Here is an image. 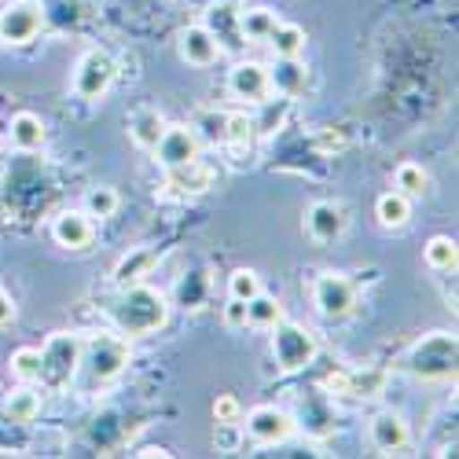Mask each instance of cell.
<instances>
[{
  "mask_svg": "<svg viewBox=\"0 0 459 459\" xmlns=\"http://www.w3.org/2000/svg\"><path fill=\"white\" fill-rule=\"evenodd\" d=\"M247 434L254 445L269 448V445H283L294 434V415L276 408V404H257L247 411Z\"/></svg>",
  "mask_w": 459,
  "mask_h": 459,
  "instance_id": "10",
  "label": "cell"
},
{
  "mask_svg": "<svg viewBox=\"0 0 459 459\" xmlns=\"http://www.w3.org/2000/svg\"><path fill=\"white\" fill-rule=\"evenodd\" d=\"M294 427H301L309 441H327V437H334V430H338V411H334V404H331V394L320 390V386H316V390H301Z\"/></svg>",
  "mask_w": 459,
  "mask_h": 459,
  "instance_id": "7",
  "label": "cell"
},
{
  "mask_svg": "<svg viewBox=\"0 0 459 459\" xmlns=\"http://www.w3.org/2000/svg\"><path fill=\"white\" fill-rule=\"evenodd\" d=\"M346 224H350V217H346V206L342 203L320 199L305 210V232H309L313 243H338L342 232H346Z\"/></svg>",
  "mask_w": 459,
  "mask_h": 459,
  "instance_id": "11",
  "label": "cell"
},
{
  "mask_svg": "<svg viewBox=\"0 0 459 459\" xmlns=\"http://www.w3.org/2000/svg\"><path fill=\"white\" fill-rule=\"evenodd\" d=\"M4 415L12 419V423H33V419L41 415V394H37L30 382H22L19 390L8 394V401H4Z\"/></svg>",
  "mask_w": 459,
  "mask_h": 459,
  "instance_id": "26",
  "label": "cell"
},
{
  "mask_svg": "<svg viewBox=\"0 0 459 459\" xmlns=\"http://www.w3.org/2000/svg\"><path fill=\"white\" fill-rule=\"evenodd\" d=\"M41 26H45V4H37V0H15V4L0 8V41L12 48L30 45L41 33Z\"/></svg>",
  "mask_w": 459,
  "mask_h": 459,
  "instance_id": "9",
  "label": "cell"
},
{
  "mask_svg": "<svg viewBox=\"0 0 459 459\" xmlns=\"http://www.w3.org/2000/svg\"><path fill=\"white\" fill-rule=\"evenodd\" d=\"M118 206H122L118 191L107 187V184L89 187V191H85V203H82V210H85L92 221H107V217H114V213H118Z\"/></svg>",
  "mask_w": 459,
  "mask_h": 459,
  "instance_id": "30",
  "label": "cell"
},
{
  "mask_svg": "<svg viewBox=\"0 0 459 459\" xmlns=\"http://www.w3.org/2000/svg\"><path fill=\"white\" fill-rule=\"evenodd\" d=\"M224 122H228V114H221V110H203L199 122L191 126V129H203V136H206L210 143H224Z\"/></svg>",
  "mask_w": 459,
  "mask_h": 459,
  "instance_id": "37",
  "label": "cell"
},
{
  "mask_svg": "<svg viewBox=\"0 0 459 459\" xmlns=\"http://www.w3.org/2000/svg\"><path fill=\"white\" fill-rule=\"evenodd\" d=\"M136 455H140V459H155V455H162V459H166V455H173V452H169V448H162V445H143Z\"/></svg>",
  "mask_w": 459,
  "mask_h": 459,
  "instance_id": "42",
  "label": "cell"
},
{
  "mask_svg": "<svg viewBox=\"0 0 459 459\" xmlns=\"http://www.w3.org/2000/svg\"><path fill=\"white\" fill-rule=\"evenodd\" d=\"M427 169L423 166H415V162H401L397 166V173H394V187L401 191V195H423V191H427Z\"/></svg>",
  "mask_w": 459,
  "mask_h": 459,
  "instance_id": "33",
  "label": "cell"
},
{
  "mask_svg": "<svg viewBox=\"0 0 459 459\" xmlns=\"http://www.w3.org/2000/svg\"><path fill=\"white\" fill-rule=\"evenodd\" d=\"M155 159H159L162 169H173V166L199 159V133L191 126H166V133L155 143Z\"/></svg>",
  "mask_w": 459,
  "mask_h": 459,
  "instance_id": "12",
  "label": "cell"
},
{
  "mask_svg": "<svg viewBox=\"0 0 459 459\" xmlns=\"http://www.w3.org/2000/svg\"><path fill=\"white\" fill-rule=\"evenodd\" d=\"M159 250L155 247H136L129 250L118 264H114V287H133V283H143L151 273H155V264H159Z\"/></svg>",
  "mask_w": 459,
  "mask_h": 459,
  "instance_id": "21",
  "label": "cell"
},
{
  "mask_svg": "<svg viewBox=\"0 0 459 459\" xmlns=\"http://www.w3.org/2000/svg\"><path fill=\"white\" fill-rule=\"evenodd\" d=\"M213 419H217V423H239V419H243V404H239V397L221 394V397L213 401Z\"/></svg>",
  "mask_w": 459,
  "mask_h": 459,
  "instance_id": "39",
  "label": "cell"
},
{
  "mask_svg": "<svg viewBox=\"0 0 459 459\" xmlns=\"http://www.w3.org/2000/svg\"><path fill=\"white\" fill-rule=\"evenodd\" d=\"M382 390H386V371L382 368L346 371V397H378Z\"/></svg>",
  "mask_w": 459,
  "mask_h": 459,
  "instance_id": "28",
  "label": "cell"
},
{
  "mask_svg": "<svg viewBox=\"0 0 459 459\" xmlns=\"http://www.w3.org/2000/svg\"><path fill=\"white\" fill-rule=\"evenodd\" d=\"M15 298L4 290V287H0V327H8V324H15Z\"/></svg>",
  "mask_w": 459,
  "mask_h": 459,
  "instance_id": "41",
  "label": "cell"
},
{
  "mask_svg": "<svg viewBox=\"0 0 459 459\" xmlns=\"http://www.w3.org/2000/svg\"><path fill=\"white\" fill-rule=\"evenodd\" d=\"M126 364H129V338L126 334H96V338L82 342V360H78L74 382H78L85 394H100L126 371Z\"/></svg>",
  "mask_w": 459,
  "mask_h": 459,
  "instance_id": "2",
  "label": "cell"
},
{
  "mask_svg": "<svg viewBox=\"0 0 459 459\" xmlns=\"http://www.w3.org/2000/svg\"><path fill=\"white\" fill-rule=\"evenodd\" d=\"M375 217H378L382 228H404V224L411 221V199L401 195V191L394 187V191H386V195H378Z\"/></svg>",
  "mask_w": 459,
  "mask_h": 459,
  "instance_id": "27",
  "label": "cell"
},
{
  "mask_svg": "<svg viewBox=\"0 0 459 459\" xmlns=\"http://www.w3.org/2000/svg\"><path fill=\"white\" fill-rule=\"evenodd\" d=\"M408 419L401 415V411H378L375 419H371V427H368V441H371V448L375 452H382V455H394V452H401L404 445H408Z\"/></svg>",
  "mask_w": 459,
  "mask_h": 459,
  "instance_id": "16",
  "label": "cell"
},
{
  "mask_svg": "<svg viewBox=\"0 0 459 459\" xmlns=\"http://www.w3.org/2000/svg\"><path fill=\"white\" fill-rule=\"evenodd\" d=\"M269 45L276 56H301L305 48V30L294 22H276V30L269 33Z\"/></svg>",
  "mask_w": 459,
  "mask_h": 459,
  "instance_id": "32",
  "label": "cell"
},
{
  "mask_svg": "<svg viewBox=\"0 0 459 459\" xmlns=\"http://www.w3.org/2000/svg\"><path fill=\"white\" fill-rule=\"evenodd\" d=\"M254 118H247V114H228V122H224V143L228 147H236V151H243V147H250L254 143Z\"/></svg>",
  "mask_w": 459,
  "mask_h": 459,
  "instance_id": "35",
  "label": "cell"
},
{
  "mask_svg": "<svg viewBox=\"0 0 459 459\" xmlns=\"http://www.w3.org/2000/svg\"><path fill=\"white\" fill-rule=\"evenodd\" d=\"M276 12L273 8H250L239 12V30H243V41H269V33L276 30Z\"/></svg>",
  "mask_w": 459,
  "mask_h": 459,
  "instance_id": "29",
  "label": "cell"
},
{
  "mask_svg": "<svg viewBox=\"0 0 459 459\" xmlns=\"http://www.w3.org/2000/svg\"><path fill=\"white\" fill-rule=\"evenodd\" d=\"M455 357H459V346H455V334L448 331H430L415 342L404 357V371L419 382H448L455 378Z\"/></svg>",
  "mask_w": 459,
  "mask_h": 459,
  "instance_id": "3",
  "label": "cell"
},
{
  "mask_svg": "<svg viewBox=\"0 0 459 459\" xmlns=\"http://www.w3.org/2000/svg\"><path fill=\"white\" fill-rule=\"evenodd\" d=\"M213 445H217V452H224V455L239 452V448H243V430H239V423H217Z\"/></svg>",
  "mask_w": 459,
  "mask_h": 459,
  "instance_id": "38",
  "label": "cell"
},
{
  "mask_svg": "<svg viewBox=\"0 0 459 459\" xmlns=\"http://www.w3.org/2000/svg\"><path fill=\"white\" fill-rule=\"evenodd\" d=\"M110 324L126 338H140V334H155L159 327H166L169 320V298L147 283H133V287H118V298L110 301L107 309Z\"/></svg>",
  "mask_w": 459,
  "mask_h": 459,
  "instance_id": "1",
  "label": "cell"
},
{
  "mask_svg": "<svg viewBox=\"0 0 459 459\" xmlns=\"http://www.w3.org/2000/svg\"><path fill=\"white\" fill-rule=\"evenodd\" d=\"M316 353H320V346H316V334L309 327H301L294 320H280L273 327V360H276L280 375L305 371L316 360Z\"/></svg>",
  "mask_w": 459,
  "mask_h": 459,
  "instance_id": "5",
  "label": "cell"
},
{
  "mask_svg": "<svg viewBox=\"0 0 459 459\" xmlns=\"http://www.w3.org/2000/svg\"><path fill=\"white\" fill-rule=\"evenodd\" d=\"M52 239L63 250H89L96 239V224L85 210H63L52 217Z\"/></svg>",
  "mask_w": 459,
  "mask_h": 459,
  "instance_id": "13",
  "label": "cell"
},
{
  "mask_svg": "<svg viewBox=\"0 0 459 459\" xmlns=\"http://www.w3.org/2000/svg\"><path fill=\"white\" fill-rule=\"evenodd\" d=\"M455 257H459V250H455V239L452 236H434L423 247V261L430 264L434 273H455Z\"/></svg>",
  "mask_w": 459,
  "mask_h": 459,
  "instance_id": "31",
  "label": "cell"
},
{
  "mask_svg": "<svg viewBox=\"0 0 459 459\" xmlns=\"http://www.w3.org/2000/svg\"><path fill=\"white\" fill-rule=\"evenodd\" d=\"M82 342L78 334H52L41 346V371H37V382L48 390H66L74 375H78V360H82Z\"/></svg>",
  "mask_w": 459,
  "mask_h": 459,
  "instance_id": "4",
  "label": "cell"
},
{
  "mask_svg": "<svg viewBox=\"0 0 459 459\" xmlns=\"http://www.w3.org/2000/svg\"><path fill=\"white\" fill-rule=\"evenodd\" d=\"M166 118L155 110V107H140V110H133L129 114V136H133V143L136 147H143V151H155V143H159V136L166 133Z\"/></svg>",
  "mask_w": 459,
  "mask_h": 459,
  "instance_id": "23",
  "label": "cell"
},
{
  "mask_svg": "<svg viewBox=\"0 0 459 459\" xmlns=\"http://www.w3.org/2000/svg\"><path fill=\"white\" fill-rule=\"evenodd\" d=\"M114 78H118V63H114V56L107 48H89L78 59V66H74L70 89H74V96H78L82 103H92V100H100L114 85Z\"/></svg>",
  "mask_w": 459,
  "mask_h": 459,
  "instance_id": "6",
  "label": "cell"
},
{
  "mask_svg": "<svg viewBox=\"0 0 459 459\" xmlns=\"http://www.w3.org/2000/svg\"><path fill=\"white\" fill-rule=\"evenodd\" d=\"M280 320H283V305H280V298H273V294L257 290V294L247 301V327L273 331Z\"/></svg>",
  "mask_w": 459,
  "mask_h": 459,
  "instance_id": "25",
  "label": "cell"
},
{
  "mask_svg": "<svg viewBox=\"0 0 459 459\" xmlns=\"http://www.w3.org/2000/svg\"><path fill=\"white\" fill-rule=\"evenodd\" d=\"M269 89L276 96L298 100L305 89H309V70L298 56H276V63L269 66Z\"/></svg>",
  "mask_w": 459,
  "mask_h": 459,
  "instance_id": "18",
  "label": "cell"
},
{
  "mask_svg": "<svg viewBox=\"0 0 459 459\" xmlns=\"http://www.w3.org/2000/svg\"><path fill=\"white\" fill-rule=\"evenodd\" d=\"M166 187H169V195H177V199H195V195H203V191L213 187V169L206 162H199V159H191L184 166L166 169Z\"/></svg>",
  "mask_w": 459,
  "mask_h": 459,
  "instance_id": "17",
  "label": "cell"
},
{
  "mask_svg": "<svg viewBox=\"0 0 459 459\" xmlns=\"http://www.w3.org/2000/svg\"><path fill=\"white\" fill-rule=\"evenodd\" d=\"M224 324L232 327V331L247 327V301H236V298H228V305H224Z\"/></svg>",
  "mask_w": 459,
  "mask_h": 459,
  "instance_id": "40",
  "label": "cell"
},
{
  "mask_svg": "<svg viewBox=\"0 0 459 459\" xmlns=\"http://www.w3.org/2000/svg\"><path fill=\"white\" fill-rule=\"evenodd\" d=\"M8 368L19 382H37V371H41V350L37 346H19L12 357H8Z\"/></svg>",
  "mask_w": 459,
  "mask_h": 459,
  "instance_id": "34",
  "label": "cell"
},
{
  "mask_svg": "<svg viewBox=\"0 0 459 459\" xmlns=\"http://www.w3.org/2000/svg\"><path fill=\"white\" fill-rule=\"evenodd\" d=\"M313 305L324 320H342L357 309V283L346 273H324L313 283Z\"/></svg>",
  "mask_w": 459,
  "mask_h": 459,
  "instance_id": "8",
  "label": "cell"
},
{
  "mask_svg": "<svg viewBox=\"0 0 459 459\" xmlns=\"http://www.w3.org/2000/svg\"><path fill=\"white\" fill-rule=\"evenodd\" d=\"M210 294H213V276H210L206 264H195V269H187L177 280L173 305H177V309H184V313H199V309H206V305H210Z\"/></svg>",
  "mask_w": 459,
  "mask_h": 459,
  "instance_id": "15",
  "label": "cell"
},
{
  "mask_svg": "<svg viewBox=\"0 0 459 459\" xmlns=\"http://www.w3.org/2000/svg\"><path fill=\"white\" fill-rule=\"evenodd\" d=\"M221 56H224L221 41H217V37L203 22L199 26H187L180 33V59L184 63H191V66H213Z\"/></svg>",
  "mask_w": 459,
  "mask_h": 459,
  "instance_id": "19",
  "label": "cell"
},
{
  "mask_svg": "<svg viewBox=\"0 0 459 459\" xmlns=\"http://www.w3.org/2000/svg\"><path fill=\"white\" fill-rule=\"evenodd\" d=\"M217 41H221V48H239L243 45V30H239V12L232 8V4H213L210 12H206V22H203Z\"/></svg>",
  "mask_w": 459,
  "mask_h": 459,
  "instance_id": "22",
  "label": "cell"
},
{
  "mask_svg": "<svg viewBox=\"0 0 459 459\" xmlns=\"http://www.w3.org/2000/svg\"><path fill=\"white\" fill-rule=\"evenodd\" d=\"M290 103L294 100H287V96H264L257 107H261V114L254 118V133L257 136H276L283 126H287V114H290Z\"/></svg>",
  "mask_w": 459,
  "mask_h": 459,
  "instance_id": "24",
  "label": "cell"
},
{
  "mask_svg": "<svg viewBox=\"0 0 459 459\" xmlns=\"http://www.w3.org/2000/svg\"><path fill=\"white\" fill-rule=\"evenodd\" d=\"M257 290H261V276H257L254 269H236L232 276H228V298L250 301Z\"/></svg>",
  "mask_w": 459,
  "mask_h": 459,
  "instance_id": "36",
  "label": "cell"
},
{
  "mask_svg": "<svg viewBox=\"0 0 459 459\" xmlns=\"http://www.w3.org/2000/svg\"><path fill=\"white\" fill-rule=\"evenodd\" d=\"M8 140H12V147L19 151V155H33V151L45 147L48 129H45V122L37 118L33 110H19L15 118L8 122Z\"/></svg>",
  "mask_w": 459,
  "mask_h": 459,
  "instance_id": "20",
  "label": "cell"
},
{
  "mask_svg": "<svg viewBox=\"0 0 459 459\" xmlns=\"http://www.w3.org/2000/svg\"><path fill=\"white\" fill-rule=\"evenodd\" d=\"M228 92L236 100H247V103H261L269 96V66L257 63V59H247V63H236L232 74H228Z\"/></svg>",
  "mask_w": 459,
  "mask_h": 459,
  "instance_id": "14",
  "label": "cell"
}]
</instances>
